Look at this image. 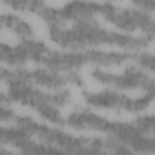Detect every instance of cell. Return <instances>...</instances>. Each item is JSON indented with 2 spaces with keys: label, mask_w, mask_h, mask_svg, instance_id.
I'll list each match as a JSON object with an SVG mask.
<instances>
[{
  "label": "cell",
  "mask_w": 155,
  "mask_h": 155,
  "mask_svg": "<svg viewBox=\"0 0 155 155\" xmlns=\"http://www.w3.org/2000/svg\"><path fill=\"white\" fill-rule=\"evenodd\" d=\"M48 36L59 47L67 51H86L99 46H114L127 52L142 51L154 40L150 35H133L116 30H109L98 24L97 21L75 22L70 28L48 27Z\"/></svg>",
  "instance_id": "1"
},
{
  "label": "cell",
  "mask_w": 155,
  "mask_h": 155,
  "mask_svg": "<svg viewBox=\"0 0 155 155\" xmlns=\"http://www.w3.org/2000/svg\"><path fill=\"white\" fill-rule=\"evenodd\" d=\"M15 121H16V126L22 128L29 136L36 137L39 142L54 147L64 151L67 155H74L80 149L88 147V145L98 144L103 139L101 137L73 136L58 127H52V126L38 122L36 120L27 115L17 116Z\"/></svg>",
  "instance_id": "2"
},
{
  "label": "cell",
  "mask_w": 155,
  "mask_h": 155,
  "mask_svg": "<svg viewBox=\"0 0 155 155\" xmlns=\"http://www.w3.org/2000/svg\"><path fill=\"white\" fill-rule=\"evenodd\" d=\"M21 81L25 84L34 85L36 87H42L50 91L63 90L67 85L74 86H84L85 81L78 71H68V73H57L46 68H5V79L4 81Z\"/></svg>",
  "instance_id": "3"
},
{
  "label": "cell",
  "mask_w": 155,
  "mask_h": 155,
  "mask_svg": "<svg viewBox=\"0 0 155 155\" xmlns=\"http://www.w3.org/2000/svg\"><path fill=\"white\" fill-rule=\"evenodd\" d=\"M97 15H101L107 22L122 30V33L131 34L140 30L143 35L154 36L155 34L154 16L136 7H122L111 2H97Z\"/></svg>",
  "instance_id": "4"
},
{
  "label": "cell",
  "mask_w": 155,
  "mask_h": 155,
  "mask_svg": "<svg viewBox=\"0 0 155 155\" xmlns=\"http://www.w3.org/2000/svg\"><path fill=\"white\" fill-rule=\"evenodd\" d=\"M6 84V93L11 103H19L22 105L30 107L35 111L45 104H52L57 108H62L71 102V93L67 88L58 91H44L34 85L15 80Z\"/></svg>",
  "instance_id": "5"
},
{
  "label": "cell",
  "mask_w": 155,
  "mask_h": 155,
  "mask_svg": "<svg viewBox=\"0 0 155 155\" xmlns=\"http://www.w3.org/2000/svg\"><path fill=\"white\" fill-rule=\"evenodd\" d=\"M155 93H145L140 97H130L116 90L82 91L81 96L85 103L97 109H116L130 114H140L153 103Z\"/></svg>",
  "instance_id": "6"
},
{
  "label": "cell",
  "mask_w": 155,
  "mask_h": 155,
  "mask_svg": "<svg viewBox=\"0 0 155 155\" xmlns=\"http://www.w3.org/2000/svg\"><path fill=\"white\" fill-rule=\"evenodd\" d=\"M91 78L105 86H110L116 91L143 90L145 93H155V84L151 74L138 68L136 64H128L121 74L105 71L101 68H94L90 71Z\"/></svg>",
  "instance_id": "7"
},
{
  "label": "cell",
  "mask_w": 155,
  "mask_h": 155,
  "mask_svg": "<svg viewBox=\"0 0 155 155\" xmlns=\"http://www.w3.org/2000/svg\"><path fill=\"white\" fill-rule=\"evenodd\" d=\"M111 138L132 149L140 155H153L155 150L154 137H148L140 133L132 122L111 120L108 131Z\"/></svg>",
  "instance_id": "8"
},
{
  "label": "cell",
  "mask_w": 155,
  "mask_h": 155,
  "mask_svg": "<svg viewBox=\"0 0 155 155\" xmlns=\"http://www.w3.org/2000/svg\"><path fill=\"white\" fill-rule=\"evenodd\" d=\"M39 64L44 65L46 69L57 73H68V71H78L87 63L84 52L67 51V50L62 51V50H53L51 47H47Z\"/></svg>",
  "instance_id": "9"
},
{
  "label": "cell",
  "mask_w": 155,
  "mask_h": 155,
  "mask_svg": "<svg viewBox=\"0 0 155 155\" xmlns=\"http://www.w3.org/2000/svg\"><path fill=\"white\" fill-rule=\"evenodd\" d=\"M111 120L87 109H78L65 119V125L78 131L108 133Z\"/></svg>",
  "instance_id": "10"
},
{
  "label": "cell",
  "mask_w": 155,
  "mask_h": 155,
  "mask_svg": "<svg viewBox=\"0 0 155 155\" xmlns=\"http://www.w3.org/2000/svg\"><path fill=\"white\" fill-rule=\"evenodd\" d=\"M87 64H93L97 67H117L122 65L130 61H133L134 52L127 51H114V50H102V48H88L82 51Z\"/></svg>",
  "instance_id": "11"
},
{
  "label": "cell",
  "mask_w": 155,
  "mask_h": 155,
  "mask_svg": "<svg viewBox=\"0 0 155 155\" xmlns=\"http://www.w3.org/2000/svg\"><path fill=\"white\" fill-rule=\"evenodd\" d=\"M0 22L2 27L7 28L10 31L22 38V40L33 39L35 35V30L33 25L28 21L18 17L15 13H11V12L0 13Z\"/></svg>",
  "instance_id": "12"
},
{
  "label": "cell",
  "mask_w": 155,
  "mask_h": 155,
  "mask_svg": "<svg viewBox=\"0 0 155 155\" xmlns=\"http://www.w3.org/2000/svg\"><path fill=\"white\" fill-rule=\"evenodd\" d=\"M28 62V53L22 44L12 46L0 41V63L12 68H22Z\"/></svg>",
  "instance_id": "13"
},
{
  "label": "cell",
  "mask_w": 155,
  "mask_h": 155,
  "mask_svg": "<svg viewBox=\"0 0 155 155\" xmlns=\"http://www.w3.org/2000/svg\"><path fill=\"white\" fill-rule=\"evenodd\" d=\"M17 148L23 155H67L64 151L54 147L47 145L41 142L33 140L30 139V137L23 140Z\"/></svg>",
  "instance_id": "14"
},
{
  "label": "cell",
  "mask_w": 155,
  "mask_h": 155,
  "mask_svg": "<svg viewBox=\"0 0 155 155\" xmlns=\"http://www.w3.org/2000/svg\"><path fill=\"white\" fill-rule=\"evenodd\" d=\"M29 137L30 136L27 132H24L22 128L17 126H12V127L0 126V147L13 145L17 148L23 140H25Z\"/></svg>",
  "instance_id": "15"
},
{
  "label": "cell",
  "mask_w": 155,
  "mask_h": 155,
  "mask_svg": "<svg viewBox=\"0 0 155 155\" xmlns=\"http://www.w3.org/2000/svg\"><path fill=\"white\" fill-rule=\"evenodd\" d=\"M36 113L47 122L54 125V126H63L65 125V119L62 115V111L59 108L52 105V104H45L40 107Z\"/></svg>",
  "instance_id": "16"
},
{
  "label": "cell",
  "mask_w": 155,
  "mask_h": 155,
  "mask_svg": "<svg viewBox=\"0 0 155 155\" xmlns=\"http://www.w3.org/2000/svg\"><path fill=\"white\" fill-rule=\"evenodd\" d=\"M133 62L136 63V65L140 69H143L144 71L153 74L155 70V58L154 54L147 50L143 51H138L134 52V58Z\"/></svg>",
  "instance_id": "17"
},
{
  "label": "cell",
  "mask_w": 155,
  "mask_h": 155,
  "mask_svg": "<svg viewBox=\"0 0 155 155\" xmlns=\"http://www.w3.org/2000/svg\"><path fill=\"white\" fill-rule=\"evenodd\" d=\"M5 6L17 11V12H28V13H35L39 10V6L41 1L36 0H11V1H4Z\"/></svg>",
  "instance_id": "18"
},
{
  "label": "cell",
  "mask_w": 155,
  "mask_h": 155,
  "mask_svg": "<svg viewBox=\"0 0 155 155\" xmlns=\"http://www.w3.org/2000/svg\"><path fill=\"white\" fill-rule=\"evenodd\" d=\"M133 126L144 136L148 137H154V128H155V122H154V116L151 114H144L137 116L133 121H131Z\"/></svg>",
  "instance_id": "19"
},
{
  "label": "cell",
  "mask_w": 155,
  "mask_h": 155,
  "mask_svg": "<svg viewBox=\"0 0 155 155\" xmlns=\"http://www.w3.org/2000/svg\"><path fill=\"white\" fill-rule=\"evenodd\" d=\"M104 150L108 151L110 155H140L111 137L104 138Z\"/></svg>",
  "instance_id": "20"
},
{
  "label": "cell",
  "mask_w": 155,
  "mask_h": 155,
  "mask_svg": "<svg viewBox=\"0 0 155 155\" xmlns=\"http://www.w3.org/2000/svg\"><path fill=\"white\" fill-rule=\"evenodd\" d=\"M74 155H110V154L104 150V138H103L101 143L85 147Z\"/></svg>",
  "instance_id": "21"
},
{
  "label": "cell",
  "mask_w": 155,
  "mask_h": 155,
  "mask_svg": "<svg viewBox=\"0 0 155 155\" xmlns=\"http://www.w3.org/2000/svg\"><path fill=\"white\" fill-rule=\"evenodd\" d=\"M131 4L133 7L151 15L155 10V0H136V1H132Z\"/></svg>",
  "instance_id": "22"
},
{
  "label": "cell",
  "mask_w": 155,
  "mask_h": 155,
  "mask_svg": "<svg viewBox=\"0 0 155 155\" xmlns=\"http://www.w3.org/2000/svg\"><path fill=\"white\" fill-rule=\"evenodd\" d=\"M18 115H16L15 110L10 108L8 105H2L0 104V122H10L16 120Z\"/></svg>",
  "instance_id": "23"
},
{
  "label": "cell",
  "mask_w": 155,
  "mask_h": 155,
  "mask_svg": "<svg viewBox=\"0 0 155 155\" xmlns=\"http://www.w3.org/2000/svg\"><path fill=\"white\" fill-rule=\"evenodd\" d=\"M0 155H23V154L22 153H15V151H11V150L0 148Z\"/></svg>",
  "instance_id": "24"
},
{
  "label": "cell",
  "mask_w": 155,
  "mask_h": 155,
  "mask_svg": "<svg viewBox=\"0 0 155 155\" xmlns=\"http://www.w3.org/2000/svg\"><path fill=\"white\" fill-rule=\"evenodd\" d=\"M5 79V68L0 67V81H4Z\"/></svg>",
  "instance_id": "25"
},
{
  "label": "cell",
  "mask_w": 155,
  "mask_h": 155,
  "mask_svg": "<svg viewBox=\"0 0 155 155\" xmlns=\"http://www.w3.org/2000/svg\"><path fill=\"white\" fill-rule=\"evenodd\" d=\"M1 28H2V25H1V22H0V30H1Z\"/></svg>",
  "instance_id": "26"
}]
</instances>
